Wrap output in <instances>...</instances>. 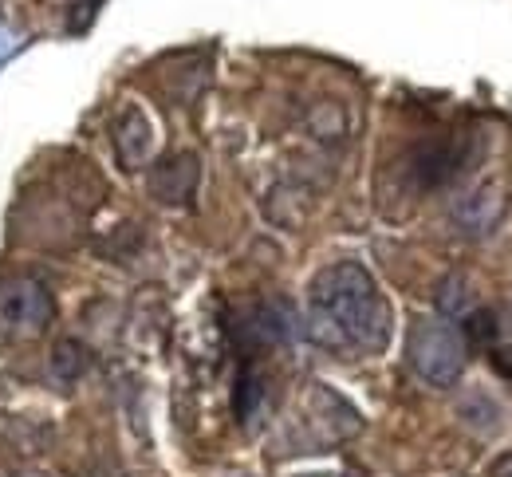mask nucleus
Here are the masks:
<instances>
[{"mask_svg":"<svg viewBox=\"0 0 512 477\" xmlns=\"http://www.w3.org/2000/svg\"><path fill=\"white\" fill-rule=\"evenodd\" d=\"M308 336L335 355H375L390 340V304L375 276L335 261L308 284Z\"/></svg>","mask_w":512,"mask_h":477,"instance_id":"nucleus-1","label":"nucleus"},{"mask_svg":"<svg viewBox=\"0 0 512 477\" xmlns=\"http://www.w3.org/2000/svg\"><path fill=\"white\" fill-rule=\"evenodd\" d=\"M359 430H363V418L343 395H335L327 383H308L288 418L284 454H323L339 442H351Z\"/></svg>","mask_w":512,"mask_h":477,"instance_id":"nucleus-2","label":"nucleus"},{"mask_svg":"<svg viewBox=\"0 0 512 477\" xmlns=\"http://www.w3.org/2000/svg\"><path fill=\"white\" fill-rule=\"evenodd\" d=\"M465 355H469L465 336L446 316H422L406 332V363L430 387H453L465 371Z\"/></svg>","mask_w":512,"mask_h":477,"instance_id":"nucleus-3","label":"nucleus"},{"mask_svg":"<svg viewBox=\"0 0 512 477\" xmlns=\"http://www.w3.org/2000/svg\"><path fill=\"white\" fill-rule=\"evenodd\" d=\"M52 312V292L36 276H8L0 284V340H36Z\"/></svg>","mask_w":512,"mask_h":477,"instance_id":"nucleus-4","label":"nucleus"},{"mask_svg":"<svg viewBox=\"0 0 512 477\" xmlns=\"http://www.w3.org/2000/svg\"><path fill=\"white\" fill-rule=\"evenodd\" d=\"M465 170L461 138H430L406 154V178L414 190H442Z\"/></svg>","mask_w":512,"mask_h":477,"instance_id":"nucleus-5","label":"nucleus"},{"mask_svg":"<svg viewBox=\"0 0 512 477\" xmlns=\"http://www.w3.org/2000/svg\"><path fill=\"white\" fill-rule=\"evenodd\" d=\"M509 213V194L501 182H481L477 190H469L465 198H457L453 209H449V221L461 237L469 241H481V237H493L501 229Z\"/></svg>","mask_w":512,"mask_h":477,"instance_id":"nucleus-6","label":"nucleus"},{"mask_svg":"<svg viewBox=\"0 0 512 477\" xmlns=\"http://www.w3.org/2000/svg\"><path fill=\"white\" fill-rule=\"evenodd\" d=\"M197 178H201V166H197V154L193 150L166 154L150 170V194L162 205H186L197 194Z\"/></svg>","mask_w":512,"mask_h":477,"instance_id":"nucleus-7","label":"nucleus"},{"mask_svg":"<svg viewBox=\"0 0 512 477\" xmlns=\"http://www.w3.org/2000/svg\"><path fill=\"white\" fill-rule=\"evenodd\" d=\"M115 150L127 170H138L154 150V127L138 107H123L115 119Z\"/></svg>","mask_w":512,"mask_h":477,"instance_id":"nucleus-8","label":"nucleus"},{"mask_svg":"<svg viewBox=\"0 0 512 477\" xmlns=\"http://www.w3.org/2000/svg\"><path fill=\"white\" fill-rule=\"evenodd\" d=\"M233 410H237V418H241L245 426H253L256 418H260V410H264V375H260L256 367H245V371L237 375Z\"/></svg>","mask_w":512,"mask_h":477,"instance_id":"nucleus-9","label":"nucleus"},{"mask_svg":"<svg viewBox=\"0 0 512 477\" xmlns=\"http://www.w3.org/2000/svg\"><path fill=\"white\" fill-rule=\"evenodd\" d=\"M461 422L469 426V430H477V434H493V430H501V407L485 395V391H469V399H461Z\"/></svg>","mask_w":512,"mask_h":477,"instance_id":"nucleus-10","label":"nucleus"},{"mask_svg":"<svg viewBox=\"0 0 512 477\" xmlns=\"http://www.w3.org/2000/svg\"><path fill=\"white\" fill-rule=\"evenodd\" d=\"M87 367H91V351H87L83 343L79 340L56 343V351H52V375H56L60 383H79V379L87 375Z\"/></svg>","mask_w":512,"mask_h":477,"instance_id":"nucleus-11","label":"nucleus"},{"mask_svg":"<svg viewBox=\"0 0 512 477\" xmlns=\"http://www.w3.org/2000/svg\"><path fill=\"white\" fill-rule=\"evenodd\" d=\"M473 308V292H469V280L461 273H449L442 284H438V312L453 320V316H469Z\"/></svg>","mask_w":512,"mask_h":477,"instance_id":"nucleus-12","label":"nucleus"},{"mask_svg":"<svg viewBox=\"0 0 512 477\" xmlns=\"http://www.w3.org/2000/svg\"><path fill=\"white\" fill-rule=\"evenodd\" d=\"M83 477H127V470L119 466V462H111V458H103V462H95V466H87Z\"/></svg>","mask_w":512,"mask_h":477,"instance_id":"nucleus-13","label":"nucleus"},{"mask_svg":"<svg viewBox=\"0 0 512 477\" xmlns=\"http://www.w3.org/2000/svg\"><path fill=\"white\" fill-rule=\"evenodd\" d=\"M489 477H512V450L505 454V458H497V462H493Z\"/></svg>","mask_w":512,"mask_h":477,"instance_id":"nucleus-14","label":"nucleus"},{"mask_svg":"<svg viewBox=\"0 0 512 477\" xmlns=\"http://www.w3.org/2000/svg\"><path fill=\"white\" fill-rule=\"evenodd\" d=\"M300 477H335V474H300Z\"/></svg>","mask_w":512,"mask_h":477,"instance_id":"nucleus-15","label":"nucleus"}]
</instances>
